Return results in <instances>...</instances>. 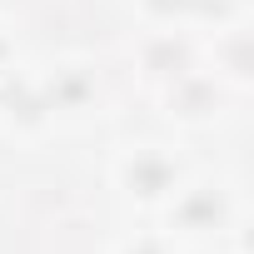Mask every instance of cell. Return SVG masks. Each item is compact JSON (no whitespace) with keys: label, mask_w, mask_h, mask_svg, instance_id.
Instances as JSON below:
<instances>
[{"label":"cell","mask_w":254,"mask_h":254,"mask_svg":"<svg viewBox=\"0 0 254 254\" xmlns=\"http://www.w3.org/2000/svg\"><path fill=\"white\" fill-rule=\"evenodd\" d=\"M175 180H180V165L160 150H135L125 160V190L135 199H160V194L175 190Z\"/></svg>","instance_id":"6da1fadb"},{"label":"cell","mask_w":254,"mask_h":254,"mask_svg":"<svg viewBox=\"0 0 254 254\" xmlns=\"http://www.w3.org/2000/svg\"><path fill=\"white\" fill-rule=\"evenodd\" d=\"M224 214H229V199H224V190H214V185H199V190H190V194L175 204V224H180V229H194V234L219 229Z\"/></svg>","instance_id":"7a4b0ae2"},{"label":"cell","mask_w":254,"mask_h":254,"mask_svg":"<svg viewBox=\"0 0 254 254\" xmlns=\"http://www.w3.org/2000/svg\"><path fill=\"white\" fill-rule=\"evenodd\" d=\"M170 110L185 115V120H199V115L219 110V90H214V80H180V85L170 90Z\"/></svg>","instance_id":"3957f363"},{"label":"cell","mask_w":254,"mask_h":254,"mask_svg":"<svg viewBox=\"0 0 254 254\" xmlns=\"http://www.w3.org/2000/svg\"><path fill=\"white\" fill-rule=\"evenodd\" d=\"M90 95H95V85H90L85 70H60V75L45 85V110H80Z\"/></svg>","instance_id":"277c9868"},{"label":"cell","mask_w":254,"mask_h":254,"mask_svg":"<svg viewBox=\"0 0 254 254\" xmlns=\"http://www.w3.org/2000/svg\"><path fill=\"white\" fill-rule=\"evenodd\" d=\"M185 65H190V50L180 45V40H155L150 50H145V70H155V75H185Z\"/></svg>","instance_id":"5b68a950"},{"label":"cell","mask_w":254,"mask_h":254,"mask_svg":"<svg viewBox=\"0 0 254 254\" xmlns=\"http://www.w3.org/2000/svg\"><path fill=\"white\" fill-rule=\"evenodd\" d=\"M145 5H150L155 15H185V10L199 5V0H145Z\"/></svg>","instance_id":"8992f818"},{"label":"cell","mask_w":254,"mask_h":254,"mask_svg":"<svg viewBox=\"0 0 254 254\" xmlns=\"http://www.w3.org/2000/svg\"><path fill=\"white\" fill-rule=\"evenodd\" d=\"M229 70L234 75H249V40H234L229 45Z\"/></svg>","instance_id":"52a82bcc"},{"label":"cell","mask_w":254,"mask_h":254,"mask_svg":"<svg viewBox=\"0 0 254 254\" xmlns=\"http://www.w3.org/2000/svg\"><path fill=\"white\" fill-rule=\"evenodd\" d=\"M125 254H165V244H155V239H140V244H130Z\"/></svg>","instance_id":"ba28073f"},{"label":"cell","mask_w":254,"mask_h":254,"mask_svg":"<svg viewBox=\"0 0 254 254\" xmlns=\"http://www.w3.org/2000/svg\"><path fill=\"white\" fill-rule=\"evenodd\" d=\"M5 50H10V45H5V35H0V65H5Z\"/></svg>","instance_id":"9c48e42d"}]
</instances>
